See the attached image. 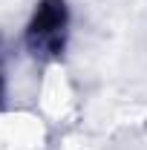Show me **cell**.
Instances as JSON below:
<instances>
[{
	"mask_svg": "<svg viewBox=\"0 0 147 150\" xmlns=\"http://www.w3.org/2000/svg\"><path fill=\"white\" fill-rule=\"evenodd\" d=\"M64 38H66V3L43 0L26 32L29 49L40 58H55L64 49Z\"/></svg>",
	"mask_w": 147,
	"mask_h": 150,
	"instance_id": "cell-1",
	"label": "cell"
},
{
	"mask_svg": "<svg viewBox=\"0 0 147 150\" xmlns=\"http://www.w3.org/2000/svg\"><path fill=\"white\" fill-rule=\"evenodd\" d=\"M0 95H3V78H0Z\"/></svg>",
	"mask_w": 147,
	"mask_h": 150,
	"instance_id": "cell-2",
	"label": "cell"
}]
</instances>
